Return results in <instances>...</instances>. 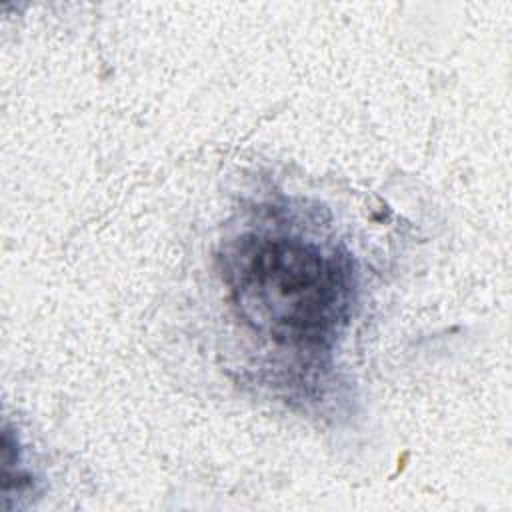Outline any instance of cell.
Here are the masks:
<instances>
[{"label": "cell", "mask_w": 512, "mask_h": 512, "mask_svg": "<svg viewBox=\"0 0 512 512\" xmlns=\"http://www.w3.org/2000/svg\"><path fill=\"white\" fill-rule=\"evenodd\" d=\"M224 280L238 316L282 350L318 358L350 320V256L302 234H242L224 256Z\"/></svg>", "instance_id": "1"}]
</instances>
